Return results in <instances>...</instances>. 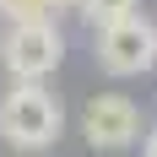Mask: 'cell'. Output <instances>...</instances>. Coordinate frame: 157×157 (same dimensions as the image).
<instances>
[{
	"label": "cell",
	"instance_id": "cell-1",
	"mask_svg": "<svg viewBox=\"0 0 157 157\" xmlns=\"http://www.w3.org/2000/svg\"><path fill=\"white\" fill-rule=\"evenodd\" d=\"M65 130V109L44 81H11L0 98V141L16 146L22 157H38L44 146L60 141Z\"/></svg>",
	"mask_w": 157,
	"mask_h": 157
},
{
	"label": "cell",
	"instance_id": "cell-2",
	"mask_svg": "<svg viewBox=\"0 0 157 157\" xmlns=\"http://www.w3.org/2000/svg\"><path fill=\"white\" fill-rule=\"evenodd\" d=\"M60 60H65V33L54 27V16L49 22H16L0 38V65L11 71V81H49L60 71Z\"/></svg>",
	"mask_w": 157,
	"mask_h": 157
},
{
	"label": "cell",
	"instance_id": "cell-3",
	"mask_svg": "<svg viewBox=\"0 0 157 157\" xmlns=\"http://www.w3.org/2000/svg\"><path fill=\"white\" fill-rule=\"evenodd\" d=\"M92 60L98 71H109V76H146L157 65V22H146L141 11L125 16V22H114L92 38Z\"/></svg>",
	"mask_w": 157,
	"mask_h": 157
},
{
	"label": "cell",
	"instance_id": "cell-4",
	"mask_svg": "<svg viewBox=\"0 0 157 157\" xmlns=\"http://www.w3.org/2000/svg\"><path fill=\"white\" fill-rule=\"evenodd\" d=\"M81 136L92 152H130V146H141L146 125H141V109L125 92H98L81 109Z\"/></svg>",
	"mask_w": 157,
	"mask_h": 157
},
{
	"label": "cell",
	"instance_id": "cell-5",
	"mask_svg": "<svg viewBox=\"0 0 157 157\" xmlns=\"http://www.w3.org/2000/svg\"><path fill=\"white\" fill-rule=\"evenodd\" d=\"M76 11L92 22V33H103V27H114V22L136 16V0H76Z\"/></svg>",
	"mask_w": 157,
	"mask_h": 157
},
{
	"label": "cell",
	"instance_id": "cell-6",
	"mask_svg": "<svg viewBox=\"0 0 157 157\" xmlns=\"http://www.w3.org/2000/svg\"><path fill=\"white\" fill-rule=\"evenodd\" d=\"M54 11H60V0H0L6 27H16V22H49Z\"/></svg>",
	"mask_w": 157,
	"mask_h": 157
},
{
	"label": "cell",
	"instance_id": "cell-7",
	"mask_svg": "<svg viewBox=\"0 0 157 157\" xmlns=\"http://www.w3.org/2000/svg\"><path fill=\"white\" fill-rule=\"evenodd\" d=\"M141 152H146V157H157V125H152V130L141 136Z\"/></svg>",
	"mask_w": 157,
	"mask_h": 157
},
{
	"label": "cell",
	"instance_id": "cell-8",
	"mask_svg": "<svg viewBox=\"0 0 157 157\" xmlns=\"http://www.w3.org/2000/svg\"><path fill=\"white\" fill-rule=\"evenodd\" d=\"M60 6H76V0H60Z\"/></svg>",
	"mask_w": 157,
	"mask_h": 157
}]
</instances>
